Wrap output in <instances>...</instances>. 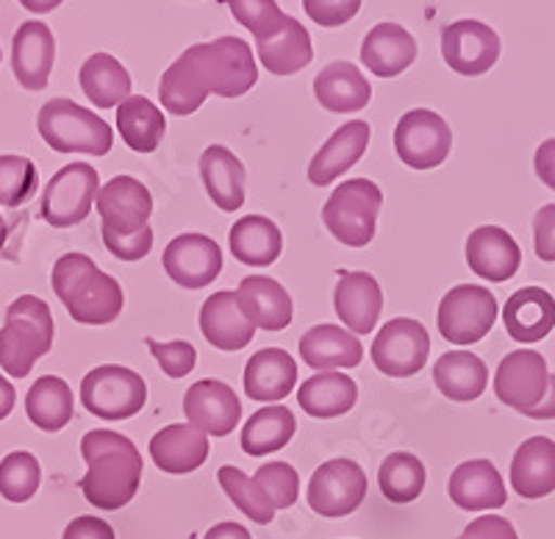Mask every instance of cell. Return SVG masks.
I'll list each match as a JSON object with an SVG mask.
<instances>
[{
    "instance_id": "1",
    "label": "cell",
    "mask_w": 555,
    "mask_h": 539,
    "mask_svg": "<svg viewBox=\"0 0 555 539\" xmlns=\"http://www.w3.org/2000/svg\"><path fill=\"white\" fill-rule=\"evenodd\" d=\"M81 457L87 462L81 492L92 506L117 512L137 498L145 462L131 439L108 428H98L81 439Z\"/></svg>"
},
{
    "instance_id": "2",
    "label": "cell",
    "mask_w": 555,
    "mask_h": 539,
    "mask_svg": "<svg viewBox=\"0 0 555 539\" xmlns=\"http://www.w3.org/2000/svg\"><path fill=\"white\" fill-rule=\"evenodd\" d=\"M51 286L69 318L81 325H108L122 315L126 295L117 279L103 273L87 254H64L53 265Z\"/></svg>"
},
{
    "instance_id": "3",
    "label": "cell",
    "mask_w": 555,
    "mask_h": 539,
    "mask_svg": "<svg viewBox=\"0 0 555 539\" xmlns=\"http://www.w3.org/2000/svg\"><path fill=\"white\" fill-rule=\"evenodd\" d=\"M56 339L51 306L37 295H20L0 329V368L9 378H26Z\"/></svg>"
},
{
    "instance_id": "4",
    "label": "cell",
    "mask_w": 555,
    "mask_h": 539,
    "mask_svg": "<svg viewBox=\"0 0 555 539\" xmlns=\"http://www.w3.org/2000/svg\"><path fill=\"white\" fill-rule=\"evenodd\" d=\"M384 192L370 178H347L322 206V222L347 248H366L375 240Z\"/></svg>"
},
{
    "instance_id": "5",
    "label": "cell",
    "mask_w": 555,
    "mask_h": 539,
    "mask_svg": "<svg viewBox=\"0 0 555 539\" xmlns=\"http://www.w3.org/2000/svg\"><path fill=\"white\" fill-rule=\"evenodd\" d=\"M39 137L56 153H89L106 156L114 145L112 126L101 115L67 98H53L39 108Z\"/></svg>"
},
{
    "instance_id": "6",
    "label": "cell",
    "mask_w": 555,
    "mask_h": 539,
    "mask_svg": "<svg viewBox=\"0 0 555 539\" xmlns=\"http://www.w3.org/2000/svg\"><path fill=\"white\" fill-rule=\"evenodd\" d=\"M81 403L95 418L128 420L145 409V378L122 364H101L83 375Z\"/></svg>"
},
{
    "instance_id": "7",
    "label": "cell",
    "mask_w": 555,
    "mask_h": 539,
    "mask_svg": "<svg viewBox=\"0 0 555 539\" xmlns=\"http://www.w3.org/2000/svg\"><path fill=\"white\" fill-rule=\"evenodd\" d=\"M101 190V176L92 165L73 162L53 172L48 187L42 190L39 215L53 229H73L95 209V197Z\"/></svg>"
},
{
    "instance_id": "8",
    "label": "cell",
    "mask_w": 555,
    "mask_h": 539,
    "mask_svg": "<svg viewBox=\"0 0 555 539\" xmlns=\"http://www.w3.org/2000/svg\"><path fill=\"white\" fill-rule=\"evenodd\" d=\"M498 315L500 306L492 292L478 284H459L439 304L436 325L448 343L473 345L492 331Z\"/></svg>"
},
{
    "instance_id": "9",
    "label": "cell",
    "mask_w": 555,
    "mask_h": 539,
    "mask_svg": "<svg viewBox=\"0 0 555 539\" xmlns=\"http://www.w3.org/2000/svg\"><path fill=\"white\" fill-rule=\"evenodd\" d=\"M453 147V131L442 115L430 108H411L395 128V151L411 170H434L444 165Z\"/></svg>"
},
{
    "instance_id": "10",
    "label": "cell",
    "mask_w": 555,
    "mask_h": 539,
    "mask_svg": "<svg viewBox=\"0 0 555 539\" xmlns=\"http://www.w3.org/2000/svg\"><path fill=\"white\" fill-rule=\"evenodd\" d=\"M366 489H370V484H366V473L359 462L331 459L314 470L306 498L320 517L336 521V517L353 514L364 503Z\"/></svg>"
},
{
    "instance_id": "11",
    "label": "cell",
    "mask_w": 555,
    "mask_h": 539,
    "mask_svg": "<svg viewBox=\"0 0 555 539\" xmlns=\"http://www.w3.org/2000/svg\"><path fill=\"white\" fill-rule=\"evenodd\" d=\"M373 364L389 378H411L428 364L430 334L420 320L395 318L378 331L373 348Z\"/></svg>"
},
{
    "instance_id": "12",
    "label": "cell",
    "mask_w": 555,
    "mask_h": 539,
    "mask_svg": "<svg viewBox=\"0 0 555 539\" xmlns=\"http://www.w3.org/2000/svg\"><path fill=\"white\" fill-rule=\"evenodd\" d=\"M201 62L208 78V92L220 98H242L259 81L250 44L240 37L201 42Z\"/></svg>"
},
{
    "instance_id": "13",
    "label": "cell",
    "mask_w": 555,
    "mask_h": 539,
    "mask_svg": "<svg viewBox=\"0 0 555 539\" xmlns=\"http://www.w3.org/2000/svg\"><path fill=\"white\" fill-rule=\"evenodd\" d=\"M442 56L459 76H483L498 64L500 37L480 20H455L442 31Z\"/></svg>"
},
{
    "instance_id": "14",
    "label": "cell",
    "mask_w": 555,
    "mask_h": 539,
    "mask_svg": "<svg viewBox=\"0 0 555 539\" xmlns=\"http://www.w3.org/2000/svg\"><path fill=\"white\" fill-rule=\"evenodd\" d=\"M547 359L539 350H514L498 364V375H494V395L500 403L508 409H517L525 414L533 409L539 400L547 393Z\"/></svg>"
},
{
    "instance_id": "15",
    "label": "cell",
    "mask_w": 555,
    "mask_h": 539,
    "mask_svg": "<svg viewBox=\"0 0 555 539\" xmlns=\"http://www.w3.org/2000/svg\"><path fill=\"white\" fill-rule=\"evenodd\" d=\"M95 209L101 211V231L128 234L151 226L153 195L139 178L114 176L98 190Z\"/></svg>"
},
{
    "instance_id": "16",
    "label": "cell",
    "mask_w": 555,
    "mask_h": 539,
    "mask_svg": "<svg viewBox=\"0 0 555 539\" xmlns=\"http://www.w3.org/2000/svg\"><path fill=\"white\" fill-rule=\"evenodd\" d=\"M183 414L206 437H228L240 425L242 403L225 381L203 378L183 395Z\"/></svg>"
},
{
    "instance_id": "17",
    "label": "cell",
    "mask_w": 555,
    "mask_h": 539,
    "mask_svg": "<svg viewBox=\"0 0 555 539\" xmlns=\"http://www.w3.org/2000/svg\"><path fill=\"white\" fill-rule=\"evenodd\" d=\"M167 275L183 290H203L222 273V251L206 234H178L162 254Z\"/></svg>"
},
{
    "instance_id": "18",
    "label": "cell",
    "mask_w": 555,
    "mask_h": 539,
    "mask_svg": "<svg viewBox=\"0 0 555 539\" xmlns=\"http://www.w3.org/2000/svg\"><path fill=\"white\" fill-rule=\"evenodd\" d=\"M56 64V39L53 31L39 20H28L14 31L12 42V73L23 89L42 92L51 81Z\"/></svg>"
},
{
    "instance_id": "19",
    "label": "cell",
    "mask_w": 555,
    "mask_h": 539,
    "mask_svg": "<svg viewBox=\"0 0 555 539\" xmlns=\"http://www.w3.org/2000/svg\"><path fill=\"white\" fill-rule=\"evenodd\" d=\"M208 95L211 92H208V78L201 62V44H192L167 67L158 81V101L170 115L186 117L195 115Z\"/></svg>"
},
{
    "instance_id": "20",
    "label": "cell",
    "mask_w": 555,
    "mask_h": 539,
    "mask_svg": "<svg viewBox=\"0 0 555 539\" xmlns=\"http://www.w3.org/2000/svg\"><path fill=\"white\" fill-rule=\"evenodd\" d=\"M334 309L345 329L356 336L373 334L384 309V292L373 273H345L334 290Z\"/></svg>"
},
{
    "instance_id": "21",
    "label": "cell",
    "mask_w": 555,
    "mask_h": 539,
    "mask_svg": "<svg viewBox=\"0 0 555 539\" xmlns=\"http://www.w3.org/2000/svg\"><path fill=\"white\" fill-rule=\"evenodd\" d=\"M201 331L208 345L228 354L247 348L256 336V325L250 323L236 292L231 290H220L206 298V304L201 306Z\"/></svg>"
},
{
    "instance_id": "22",
    "label": "cell",
    "mask_w": 555,
    "mask_h": 539,
    "mask_svg": "<svg viewBox=\"0 0 555 539\" xmlns=\"http://www.w3.org/2000/svg\"><path fill=\"white\" fill-rule=\"evenodd\" d=\"M467 265L475 275L486 281H508L522 265V251L517 240L500 226H478L467 240Z\"/></svg>"
},
{
    "instance_id": "23",
    "label": "cell",
    "mask_w": 555,
    "mask_h": 539,
    "mask_svg": "<svg viewBox=\"0 0 555 539\" xmlns=\"http://www.w3.org/2000/svg\"><path fill=\"white\" fill-rule=\"evenodd\" d=\"M300 359L317 373H331V370L359 368L364 359V345L356 334L334 323H322L306 331L300 336Z\"/></svg>"
},
{
    "instance_id": "24",
    "label": "cell",
    "mask_w": 555,
    "mask_h": 539,
    "mask_svg": "<svg viewBox=\"0 0 555 539\" xmlns=\"http://www.w3.org/2000/svg\"><path fill=\"white\" fill-rule=\"evenodd\" d=\"M448 496L464 512L503 509L508 501L503 476L489 459H469V462L459 464L448 482Z\"/></svg>"
},
{
    "instance_id": "25",
    "label": "cell",
    "mask_w": 555,
    "mask_h": 539,
    "mask_svg": "<svg viewBox=\"0 0 555 539\" xmlns=\"http://www.w3.org/2000/svg\"><path fill=\"white\" fill-rule=\"evenodd\" d=\"M370 123L350 120L341 128H336L328 137V142L314 153L309 165V181L314 187H331L336 178L345 176L356 162L366 153L370 145Z\"/></svg>"
},
{
    "instance_id": "26",
    "label": "cell",
    "mask_w": 555,
    "mask_h": 539,
    "mask_svg": "<svg viewBox=\"0 0 555 539\" xmlns=\"http://www.w3.org/2000/svg\"><path fill=\"white\" fill-rule=\"evenodd\" d=\"M211 453V445L203 432L190 423H172L151 439V459L162 473L170 476H186L203 467Z\"/></svg>"
},
{
    "instance_id": "27",
    "label": "cell",
    "mask_w": 555,
    "mask_h": 539,
    "mask_svg": "<svg viewBox=\"0 0 555 539\" xmlns=\"http://www.w3.org/2000/svg\"><path fill=\"white\" fill-rule=\"evenodd\" d=\"M361 62L378 78L400 76L416 62V39L400 23H378L361 42Z\"/></svg>"
},
{
    "instance_id": "28",
    "label": "cell",
    "mask_w": 555,
    "mask_h": 539,
    "mask_svg": "<svg viewBox=\"0 0 555 539\" xmlns=\"http://www.w3.org/2000/svg\"><path fill=\"white\" fill-rule=\"evenodd\" d=\"M314 95L334 115H356L373 101V87L353 62H331L314 78Z\"/></svg>"
},
{
    "instance_id": "29",
    "label": "cell",
    "mask_w": 555,
    "mask_h": 539,
    "mask_svg": "<svg viewBox=\"0 0 555 539\" xmlns=\"http://www.w3.org/2000/svg\"><path fill=\"white\" fill-rule=\"evenodd\" d=\"M503 325L514 343H539L555 329V300L547 290L525 286L503 306Z\"/></svg>"
},
{
    "instance_id": "30",
    "label": "cell",
    "mask_w": 555,
    "mask_h": 539,
    "mask_svg": "<svg viewBox=\"0 0 555 539\" xmlns=\"http://www.w3.org/2000/svg\"><path fill=\"white\" fill-rule=\"evenodd\" d=\"M297 387V362L284 348H264L245 368V393L259 403H278Z\"/></svg>"
},
{
    "instance_id": "31",
    "label": "cell",
    "mask_w": 555,
    "mask_h": 539,
    "mask_svg": "<svg viewBox=\"0 0 555 539\" xmlns=\"http://www.w3.org/2000/svg\"><path fill=\"white\" fill-rule=\"evenodd\" d=\"M242 309L250 323L261 331H284L292 323L295 306L284 284L270 275H247L236 290Z\"/></svg>"
},
{
    "instance_id": "32",
    "label": "cell",
    "mask_w": 555,
    "mask_h": 539,
    "mask_svg": "<svg viewBox=\"0 0 555 539\" xmlns=\"http://www.w3.org/2000/svg\"><path fill=\"white\" fill-rule=\"evenodd\" d=\"M512 487L528 501L555 492V442L550 437H530L512 459Z\"/></svg>"
},
{
    "instance_id": "33",
    "label": "cell",
    "mask_w": 555,
    "mask_h": 539,
    "mask_svg": "<svg viewBox=\"0 0 555 539\" xmlns=\"http://www.w3.org/2000/svg\"><path fill=\"white\" fill-rule=\"evenodd\" d=\"M201 176L208 197L217 209L236 211L245 206V181L247 172L236 153L225 145H208L201 156Z\"/></svg>"
},
{
    "instance_id": "34",
    "label": "cell",
    "mask_w": 555,
    "mask_h": 539,
    "mask_svg": "<svg viewBox=\"0 0 555 539\" xmlns=\"http://www.w3.org/2000/svg\"><path fill=\"white\" fill-rule=\"evenodd\" d=\"M259 48V59L272 76H292L309 67L314 59V48H311V37L306 26H300V20L286 14L284 23L264 39H256Z\"/></svg>"
},
{
    "instance_id": "35",
    "label": "cell",
    "mask_w": 555,
    "mask_h": 539,
    "mask_svg": "<svg viewBox=\"0 0 555 539\" xmlns=\"http://www.w3.org/2000/svg\"><path fill=\"white\" fill-rule=\"evenodd\" d=\"M359 400V384L341 370H331V373H317L306 378L297 389V403L309 418L331 420L341 418L356 407Z\"/></svg>"
},
{
    "instance_id": "36",
    "label": "cell",
    "mask_w": 555,
    "mask_h": 539,
    "mask_svg": "<svg viewBox=\"0 0 555 539\" xmlns=\"http://www.w3.org/2000/svg\"><path fill=\"white\" fill-rule=\"evenodd\" d=\"M434 384L444 398L455 400V403H469L483 395L486 384H489V368L480 356L469 354V350H450L436 359Z\"/></svg>"
},
{
    "instance_id": "37",
    "label": "cell",
    "mask_w": 555,
    "mask_h": 539,
    "mask_svg": "<svg viewBox=\"0 0 555 539\" xmlns=\"http://www.w3.org/2000/svg\"><path fill=\"white\" fill-rule=\"evenodd\" d=\"M228 245L236 261L247 267H270L284 251V234L264 215H247L234 222Z\"/></svg>"
},
{
    "instance_id": "38",
    "label": "cell",
    "mask_w": 555,
    "mask_h": 539,
    "mask_svg": "<svg viewBox=\"0 0 555 539\" xmlns=\"http://www.w3.org/2000/svg\"><path fill=\"white\" fill-rule=\"evenodd\" d=\"M117 131L137 153H153L167 133L165 112L145 95H131L117 106Z\"/></svg>"
},
{
    "instance_id": "39",
    "label": "cell",
    "mask_w": 555,
    "mask_h": 539,
    "mask_svg": "<svg viewBox=\"0 0 555 539\" xmlns=\"http://www.w3.org/2000/svg\"><path fill=\"white\" fill-rule=\"evenodd\" d=\"M73 412H76V398L67 381L59 375H42L34 381V387L26 395V414L39 432H62L73 420Z\"/></svg>"
},
{
    "instance_id": "40",
    "label": "cell",
    "mask_w": 555,
    "mask_h": 539,
    "mask_svg": "<svg viewBox=\"0 0 555 539\" xmlns=\"http://www.w3.org/2000/svg\"><path fill=\"white\" fill-rule=\"evenodd\" d=\"M295 432L297 420L292 409L281 407V403H267L264 409H256V414L245 423L240 445L247 457H267V453H278L281 448H286Z\"/></svg>"
},
{
    "instance_id": "41",
    "label": "cell",
    "mask_w": 555,
    "mask_h": 539,
    "mask_svg": "<svg viewBox=\"0 0 555 539\" xmlns=\"http://www.w3.org/2000/svg\"><path fill=\"white\" fill-rule=\"evenodd\" d=\"M83 95L101 108H117L131 98V73L112 53H92L78 73Z\"/></svg>"
},
{
    "instance_id": "42",
    "label": "cell",
    "mask_w": 555,
    "mask_h": 539,
    "mask_svg": "<svg viewBox=\"0 0 555 539\" xmlns=\"http://www.w3.org/2000/svg\"><path fill=\"white\" fill-rule=\"evenodd\" d=\"M425 482V464L414 457V453H389V457L380 462L378 470V484L384 498H389L391 503H411L423 496Z\"/></svg>"
},
{
    "instance_id": "43",
    "label": "cell",
    "mask_w": 555,
    "mask_h": 539,
    "mask_svg": "<svg viewBox=\"0 0 555 539\" xmlns=\"http://www.w3.org/2000/svg\"><path fill=\"white\" fill-rule=\"evenodd\" d=\"M217 482H220L222 492L231 498V503L245 514L247 521L259 523V526L272 523L278 509L272 506V501L267 498V492L259 487L256 478L242 473V470L234 467V464H225V467L217 470Z\"/></svg>"
},
{
    "instance_id": "44",
    "label": "cell",
    "mask_w": 555,
    "mask_h": 539,
    "mask_svg": "<svg viewBox=\"0 0 555 539\" xmlns=\"http://www.w3.org/2000/svg\"><path fill=\"white\" fill-rule=\"evenodd\" d=\"M42 484L39 459L28 451H14L0 462V496L9 503H26Z\"/></svg>"
},
{
    "instance_id": "45",
    "label": "cell",
    "mask_w": 555,
    "mask_h": 539,
    "mask_svg": "<svg viewBox=\"0 0 555 539\" xmlns=\"http://www.w3.org/2000/svg\"><path fill=\"white\" fill-rule=\"evenodd\" d=\"M39 190V172L31 159L3 153L0 156V206L17 209L28 204Z\"/></svg>"
},
{
    "instance_id": "46",
    "label": "cell",
    "mask_w": 555,
    "mask_h": 539,
    "mask_svg": "<svg viewBox=\"0 0 555 539\" xmlns=\"http://www.w3.org/2000/svg\"><path fill=\"white\" fill-rule=\"evenodd\" d=\"M256 482L275 509L295 506L300 498V476L289 462H267L256 470Z\"/></svg>"
},
{
    "instance_id": "47",
    "label": "cell",
    "mask_w": 555,
    "mask_h": 539,
    "mask_svg": "<svg viewBox=\"0 0 555 539\" xmlns=\"http://www.w3.org/2000/svg\"><path fill=\"white\" fill-rule=\"evenodd\" d=\"M225 7L256 39L270 37L286 17L275 0H225Z\"/></svg>"
},
{
    "instance_id": "48",
    "label": "cell",
    "mask_w": 555,
    "mask_h": 539,
    "mask_svg": "<svg viewBox=\"0 0 555 539\" xmlns=\"http://www.w3.org/2000/svg\"><path fill=\"white\" fill-rule=\"evenodd\" d=\"M145 345L151 348V354L156 356L158 368L165 370V375L170 378H186V375L195 370L197 364V350L195 345L186 343V339H172V343H156L147 336Z\"/></svg>"
},
{
    "instance_id": "49",
    "label": "cell",
    "mask_w": 555,
    "mask_h": 539,
    "mask_svg": "<svg viewBox=\"0 0 555 539\" xmlns=\"http://www.w3.org/2000/svg\"><path fill=\"white\" fill-rule=\"evenodd\" d=\"M103 245H106L108 254L120 261H139L145 259L153 248V229L142 231H128V234H112V231H101Z\"/></svg>"
},
{
    "instance_id": "50",
    "label": "cell",
    "mask_w": 555,
    "mask_h": 539,
    "mask_svg": "<svg viewBox=\"0 0 555 539\" xmlns=\"http://www.w3.org/2000/svg\"><path fill=\"white\" fill-rule=\"evenodd\" d=\"M304 9L317 26L339 28L359 14L361 0H304Z\"/></svg>"
},
{
    "instance_id": "51",
    "label": "cell",
    "mask_w": 555,
    "mask_h": 539,
    "mask_svg": "<svg viewBox=\"0 0 555 539\" xmlns=\"http://www.w3.org/2000/svg\"><path fill=\"white\" fill-rule=\"evenodd\" d=\"M533 242L542 261H555V204L542 206L533 217Z\"/></svg>"
},
{
    "instance_id": "52",
    "label": "cell",
    "mask_w": 555,
    "mask_h": 539,
    "mask_svg": "<svg viewBox=\"0 0 555 539\" xmlns=\"http://www.w3.org/2000/svg\"><path fill=\"white\" fill-rule=\"evenodd\" d=\"M461 539H519L514 526L505 517H498V514H483L478 521L469 523L464 531H461Z\"/></svg>"
},
{
    "instance_id": "53",
    "label": "cell",
    "mask_w": 555,
    "mask_h": 539,
    "mask_svg": "<svg viewBox=\"0 0 555 539\" xmlns=\"http://www.w3.org/2000/svg\"><path fill=\"white\" fill-rule=\"evenodd\" d=\"M62 539H117V537H114V528L108 526L106 521L83 514V517H76V521L64 528Z\"/></svg>"
},
{
    "instance_id": "54",
    "label": "cell",
    "mask_w": 555,
    "mask_h": 539,
    "mask_svg": "<svg viewBox=\"0 0 555 539\" xmlns=\"http://www.w3.org/2000/svg\"><path fill=\"white\" fill-rule=\"evenodd\" d=\"M533 165H537V176L542 178L544 187L555 190V140H547L539 145Z\"/></svg>"
},
{
    "instance_id": "55",
    "label": "cell",
    "mask_w": 555,
    "mask_h": 539,
    "mask_svg": "<svg viewBox=\"0 0 555 539\" xmlns=\"http://www.w3.org/2000/svg\"><path fill=\"white\" fill-rule=\"evenodd\" d=\"M525 418H533V420H555V375H550L547 381V393L544 398L539 400L537 407L528 409Z\"/></svg>"
},
{
    "instance_id": "56",
    "label": "cell",
    "mask_w": 555,
    "mask_h": 539,
    "mask_svg": "<svg viewBox=\"0 0 555 539\" xmlns=\"http://www.w3.org/2000/svg\"><path fill=\"white\" fill-rule=\"evenodd\" d=\"M203 539H250V531L242 523H217Z\"/></svg>"
},
{
    "instance_id": "57",
    "label": "cell",
    "mask_w": 555,
    "mask_h": 539,
    "mask_svg": "<svg viewBox=\"0 0 555 539\" xmlns=\"http://www.w3.org/2000/svg\"><path fill=\"white\" fill-rule=\"evenodd\" d=\"M14 403H17V393H14L12 381L7 375H0V420H7L12 414Z\"/></svg>"
},
{
    "instance_id": "58",
    "label": "cell",
    "mask_w": 555,
    "mask_h": 539,
    "mask_svg": "<svg viewBox=\"0 0 555 539\" xmlns=\"http://www.w3.org/2000/svg\"><path fill=\"white\" fill-rule=\"evenodd\" d=\"M64 0H20V7L28 9V12L34 14H48L53 12L56 7H62Z\"/></svg>"
},
{
    "instance_id": "59",
    "label": "cell",
    "mask_w": 555,
    "mask_h": 539,
    "mask_svg": "<svg viewBox=\"0 0 555 539\" xmlns=\"http://www.w3.org/2000/svg\"><path fill=\"white\" fill-rule=\"evenodd\" d=\"M7 240H9V226H7V220H3V215H0V251H3Z\"/></svg>"
}]
</instances>
